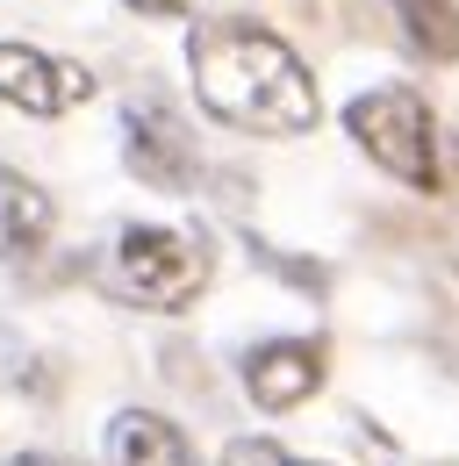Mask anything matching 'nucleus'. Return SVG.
Here are the masks:
<instances>
[{"label": "nucleus", "instance_id": "nucleus-1", "mask_svg": "<svg viewBox=\"0 0 459 466\" xmlns=\"http://www.w3.org/2000/svg\"><path fill=\"white\" fill-rule=\"evenodd\" d=\"M187 72H194V101L223 129H244V137H301L323 116L316 79L294 58V44L273 36L266 22H251V15L194 22Z\"/></svg>", "mask_w": 459, "mask_h": 466}, {"label": "nucleus", "instance_id": "nucleus-2", "mask_svg": "<svg viewBox=\"0 0 459 466\" xmlns=\"http://www.w3.org/2000/svg\"><path fill=\"white\" fill-rule=\"evenodd\" d=\"M209 273H216L209 237L172 230V223H129L108 251V288L122 301H137V309H158V316L187 309L194 294L209 288Z\"/></svg>", "mask_w": 459, "mask_h": 466}, {"label": "nucleus", "instance_id": "nucleus-3", "mask_svg": "<svg viewBox=\"0 0 459 466\" xmlns=\"http://www.w3.org/2000/svg\"><path fill=\"white\" fill-rule=\"evenodd\" d=\"M344 129H352V144H359L381 173H395L402 187H423V194L445 187L438 116H431V101H423L416 86H373V94H359V101L344 108Z\"/></svg>", "mask_w": 459, "mask_h": 466}, {"label": "nucleus", "instance_id": "nucleus-4", "mask_svg": "<svg viewBox=\"0 0 459 466\" xmlns=\"http://www.w3.org/2000/svg\"><path fill=\"white\" fill-rule=\"evenodd\" d=\"M0 101L22 108V116H72L79 101H94V72L51 51H29V44H0Z\"/></svg>", "mask_w": 459, "mask_h": 466}, {"label": "nucleus", "instance_id": "nucleus-5", "mask_svg": "<svg viewBox=\"0 0 459 466\" xmlns=\"http://www.w3.org/2000/svg\"><path fill=\"white\" fill-rule=\"evenodd\" d=\"M323 388V345L316 338H273L244 359V395L266 409V416H287Z\"/></svg>", "mask_w": 459, "mask_h": 466}, {"label": "nucleus", "instance_id": "nucleus-6", "mask_svg": "<svg viewBox=\"0 0 459 466\" xmlns=\"http://www.w3.org/2000/svg\"><path fill=\"white\" fill-rule=\"evenodd\" d=\"M129 173L144 179V187H166V194H179L187 179L201 173V151H194V137L172 122V108H158V101H144V108H129Z\"/></svg>", "mask_w": 459, "mask_h": 466}, {"label": "nucleus", "instance_id": "nucleus-7", "mask_svg": "<svg viewBox=\"0 0 459 466\" xmlns=\"http://www.w3.org/2000/svg\"><path fill=\"white\" fill-rule=\"evenodd\" d=\"M108 460L115 466H194V445H187V431L172 416L129 409V416H115V431H108Z\"/></svg>", "mask_w": 459, "mask_h": 466}, {"label": "nucleus", "instance_id": "nucleus-8", "mask_svg": "<svg viewBox=\"0 0 459 466\" xmlns=\"http://www.w3.org/2000/svg\"><path fill=\"white\" fill-rule=\"evenodd\" d=\"M51 237V194L36 187L29 173L0 166V258H22Z\"/></svg>", "mask_w": 459, "mask_h": 466}, {"label": "nucleus", "instance_id": "nucleus-9", "mask_svg": "<svg viewBox=\"0 0 459 466\" xmlns=\"http://www.w3.org/2000/svg\"><path fill=\"white\" fill-rule=\"evenodd\" d=\"M402 29L423 44V58H459V7L453 0H395Z\"/></svg>", "mask_w": 459, "mask_h": 466}, {"label": "nucleus", "instance_id": "nucleus-10", "mask_svg": "<svg viewBox=\"0 0 459 466\" xmlns=\"http://www.w3.org/2000/svg\"><path fill=\"white\" fill-rule=\"evenodd\" d=\"M223 466H309V460H294V452L273 445V438H237L223 452Z\"/></svg>", "mask_w": 459, "mask_h": 466}, {"label": "nucleus", "instance_id": "nucleus-11", "mask_svg": "<svg viewBox=\"0 0 459 466\" xmlns=\"http://www.w3.org/2000/svg\"><path fill=\"white\" fill-rule=\"evenodd\" d=\"M137 15H194V0H129Z\"/></svg>", "mask_w": 459, "mask_h": 466}, {"label": "nucleus", "instance_id": "nucleus-12", "mask_svg": "<svg viewBox=\"0 0 459 466\" xmlns=\"http://www.w3.org/2000/svg\"><path fill=\"white\" fill-rule=\"evenodd\" d=\"M0 466H72V460H57V452H15V460H0Z\"/></svg>", "mask_w": 459, "mask_h": 466}]
</instances>
